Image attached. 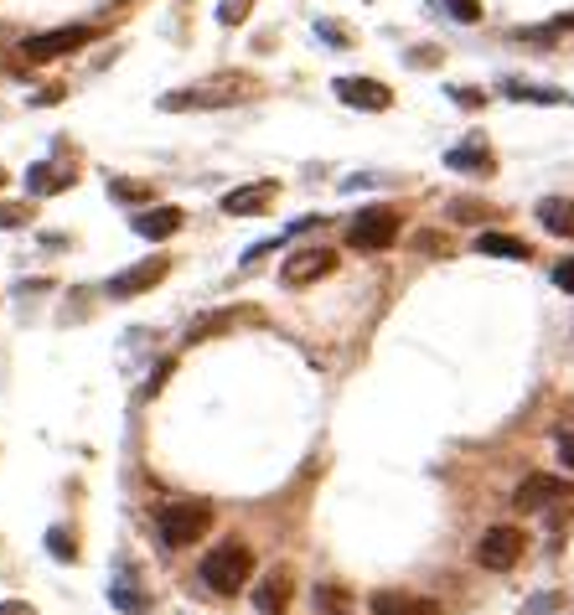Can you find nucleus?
<instances>
[{"instance_id":"obj_1","label":"nucleus","mask_w":574,"mask_h":615,"mask_svg":"<svg viewBox=\"0 0 574 615\" xmlns=\"http://www.w3.org/2000/svg\"><path fill=\"white\" fill-rule=\"evenodd\" d=\"M254 574V548L249 543H218V548H207L202 553V564H197V579H202V590H213V595H233V590H244Z\"/></svg>"},{"instance_id":"obj_2","label":"nucleus","mask_w":574,"mask_h":615,"mask_svg":"<svg viewBox=\"0 0 574 615\" xmlns=\"http://www.w3.org/2000/svg\"><path fill=\"white\" fill-rule=\"evenodd\" d=\"M207 528H213V512L197 502H166L156 507V538L161 548H192Z\"/></svg>"},{"instance_id":"obj_3","label":"nucleus","mask_w":574,"mask_h":615,"mask_svg":"<svg viewBox=\"0 0 574 615\" xmlns=\"http://www.w3.org/2000/svg\"><path fill=\"white\" fill-rule=\"evenodd\" d=\"M394 238H399V207H388V202L362 207L357 218L347 223V249H357V254H378Z\"/></svg>"},{"instance_id":"obj_4","label":"nucleus","mask_w":574,"mask_h":615,"mask_svg":"<svg viewBox=\"0 0 574 615\" xmlns=\"http://www.w3.org/2000/svg\"><path fill=\"white\" fill-rule=\"evenodd\" d=\"M523 548H528L523 528H512V522H497V528L481 533V543H476V564L492 569V574H507L512 564L523 559Z\"/></svg>"},{"instance_id":"obj_5","label":"nucleus","mask_w":574,"mask_h":615,"mask_svg":"<svg viewBox=\"0 0 574 615\" xmlns=\"http://www.w3.org/2000/svg\"><path fill=\"white\" fill-rule=\"evenodd\" d=\"M94 42V26H57V32H37L21 42V63H52V57H68L78 47Z\"/></svg>"},{"instance_id":"obj_6","label":"nucleus","mask_w":574,"mask_h":615,"mask_svg":"<svg viewBox=\"0 0 574 615\" xmlns=\"http://www.w3.org/2000/svg\"><path fill=\"white\" fill-rule=\"evenodd\" d=\"M331 269H337V249H300V254H290V259L280 264V280H285L290 290H306V285L326 280Z\"/></svg>"},{"instance_id":"obj_7","label":"nucleus","mask_w":574,"mask_h":615,"mask_svg":"<svg viewBox=\"0 0 574 615\" xmlns=\"http://www.w3.org/2000/svg\"><path fill=\"white\" fill-rule=\"evenodd\" d=\"M171 274V259H145V264H135V269H125V274H114V280L104 285V295L109 300H135V295H145L150 285H161Z\"/></svg>"},{"instance_id":"obj_8","label":"nucleus","mask_w":574,"mask_h":615,"mask_svg":"<svg viewBox=\"0 0 574 615\" xmlns=\"http://www.w3.org/2000/svg\"><path fill=\"white\" fill-rule=\"evenodd\" d=\"M569 481H559V476H543V471H533L518 491H512V507H518V512H543V507H549V502H559V497H569Z\"/></svg>"},{"instance_id":"obj_9","label":"nucleus","mask_w":574,"mask_h":615,"mask_svg":"<svg viewBox=\"0 0 574 615\" xmlns=\"http://www.w3.org/2000/svg\"><path fill=\"white\" fill-rule=\"evenodd\" d=\"M337 99L347 109H368V114H383L388 104H394L388 83H378V78H337Z\"/></svg>"},{"instance_id":"obj_10","label":"nucleus","mask_w":574,"mask_h":615,"mask_svg":"<svg viewBox=\"0 0 574 615\" xmlns=\"http://www.w3.org/2000/svg\"><path fill=\"white\" fill-rule=\"evenodd\" d=\"M238 94H233V83H207V88H176V94H166L161 99V109H223V104H233Z\"/></svg>"},{"instance_id":"obj_11","label":"nucleus","mask_w":574,"mask_h":615,"mask_svg":"<svg viewBox=\"0 0 574 615\" xmlns=\"http://www.w3.org/2000/svg\"><path fill=\"white\" fill-rule=\"evenodd\" d=\"M275 181H249V187H233L228 197H223V212L228 218H254V212H264L269 202H275Z\"/></svg>"},{"instance_id":"obj_12","label":"nucleus","mask_w":574,"mask_h":615,"mask_svg":"<svg viewBox=\"0 0 574 615\" xmlns=\"http://www.w3.org/2000/svg\"><path fill=\"white\" fill-rule=\"evenodd\" d=\"M533 218L543 223V233H554V238H574V197H538Z\"/></svg>"},{"instance_id":"obj_13","label":"nucleus","mask_w":574,"mask_h":615,"mask_svg":"<svg viewBox=\"0 0 574 615\" xmlns=\"http://www.w3.org/2000/svg\"><path fill=\"white\" fill-rule=\"evenodd\" d=\"M445 166H450V171H471V176H492V171H497V161H492V150H487V140H481V135H471L466 145L450 150Z\"/></svg>"},{"instance_id":"obj_14","label":"nucleus","mask_w":574,"mask_h":615,"mask_svg":"<svg viewBox=\"0 0 574 615\" xmlns=\"http://www.w3.org/2000/svg\"><path fill=\"white\" fill-rule=\"evenodd\" d=\"M181 223H187V212L166 202V207H145L140 218H135V233L156 243V238H171V233H181Z\"/></svg>"},{"instance_id":"obj_15","label":"nucleus","mask_w":574,"mask_h":615,"mask_svg":"<svg viewBox=\"0 0 574 615\" xmlns=\"http://www.w3.org/2000/svg\"><path fill=\"white\" fill-rule=\"evenodd\" d=\"M285 605H290V574H285V569L264 574V579H259V590H254V610H264V615H280Z\"/></svg>"},{"instance_id":"obj_16","label":"nucleus","mask_w":574,"mask_h":615,"mask_svg":"<svg viewBox=\"0 0 574 615\" xmlns=\"http://www.w3.org/2000/svg\"><path fill=\"white\" fill-rule=\"evenodd\" d=\"M368 610H373V615H435L430 600H414V595H404V590H378V595L368 600Z\"/></svg>"},{"instance_id":"obj_17","label":"nucleus","mask_w":574,"mask_h":615,"mask_svg":"<svg viewBox=\"0 0 574 615\" xmlns=\"http://www.w3.org/2000/svg\"><path fill=\"white\" fill-rule=\"evenodd\" d=\"M476 254H487V259H533V249H528V243L523 238H512V233H481L476 238Z\"/></svg>"},{"instance_id":"obj_18","label":"nucleus","mask_w":574,"mask_h":615,"mask_svg":"<svg viewBox=\"0 0 574 615\" xmlns=\"http://www.w3.org/2000/svg\"><path fill=\"white\" fill-rule=\"evenodd\" d=\"M109 605H114V610H125V615H145V610H150V600H145V595H135L130 574H119V579L109 584Z\"/></svg>"},{"instance_id":"obj_19","label":"nucleus","mask_w":574,"mask_h":615,"mask_svg":"<svg viewBox=\"0 0 574 615\" xmlns=\"http://www.w3.org/2000/svg\"><path fill=\"white\" fill-rule=\"evenodd\" d=\"M26 187H32L37 197H52V192L73 187V176H63V171H57V166H32V176H26Z\"/></svg>"},{"instance_id":"obj_20","label":"nucleus","mask_w":574,"mask_h":615,"mask_svg":"<svg viewBox=\"0 0 574 615\" xmlns=\"http://www.w3.org/2000/svg\"><path fill=\"white\" fill-rule=\"evenodd\" d=\"M109 197H119V202H150V187L145 181H109Z\"/></svg>"},{"instance_id":"obj_21","label":"nucleus","mask_w":574,"mask_h":615,"mask_svg":"<svg viewBox=\"0 0 574 615\" xmlns=\"http://www.w3.org/2000/svg\"><path fill=\"white\" fill-rule=\"evenodd\" d=\"M450 218H456V223H481V218H487V207L471 202V197H456V202H450Z\"/></svg>"},{"instance_id":"obj_22","label":"nucleus","mask_w":574,"mask_h":615,"mask_svg":"<svg viewBox=\"0 0 574 615\" xmlns=\"http://www.w3.org/2000/svg\"><path fill=\"white\" fill-rule=\"evenodd\" d=\"M440 6L456 16V21H466V26H476L481 21V0H440Z\"/></svg>"},{"instance_id":"obj_23","label":"nucleus","mask_w":574,"mask_h":615,"mask_svg":"<svg viewBox=\"0 0 574 615\" xmlns=\"http://www.w3.org/2000/svg\"><path fill=\"white\" fill-rule=\"evenodd\" d=\"M254 11V0H223V11H218V21L223 26H238V21H244Z\"/></svg>"},{"instance_id":"obj_24","label":"nucleus","mask_w":574,"mask_h":615,"mask_svg":"<svg viewBox=\"0 0 574 615\" xmlns=\"http://www.w3.org/2000/svg\"><path fill=\"white\" fill-rule=\"evenodd\" d=\"M559 605H564V595L549 590V595H533V600L523 605V615H549V610H559Z\"/></svg>"},{"instance_id":"obj_25","label":"nucleus","mask_w":574,"mask_h":615,"mask_svg":"<svg viewBox=\"0 0 574 615\" xmlns=\"http://www.w3.org/2000/svg\"><path fill=\"white\" fill-rule=\"evenodd\" d=\"M47 543H52V559H78V548H73V538H63V533H47Z\"/></svg>"},{"instance_id":"obj_26","label":"nucleus","mask_w":574,"mask_h":615,"mask_svg":"<svg viewBox=\"0 0 574 615\" xmlns=\"http://www.w3.org/2000/svg\"><path fill=\"white\" fill-rule=\"evenodd\" d=\"M554 285H559L564 295H574V259H564V264L554 269Z\"/></svg>"},{"instance_id":"obj_27","label":"nucleus","mask_w":574,"mask_h":615,"mask_svg":"<svg viewBox=\"0 0 574 615\" xmlns=\"http://www.w3.org/2000/svg\"><path fill=\"white\" fill-rule=\"evenodd\" d=\"M26 218H32L26 207H0V228H21Z\"/></svg>"},{"instance_id":"obj_28","label":"nucleus","mask_w":574,"mask_h":615,"mask_svg":"<svg viewBox=\"0 0 574 615\" xmlns=\"http://www.w3.org/2000/svg\"><path fill=\"white\" fill-rule=\"evenodd\" d=\"M559 466L574 471V435H559Z\"/></svg>"},{"instance_id":"obj_29","label":"nucleus","mask_w":574,"mask_h":615,"mask_svg":"<svg viewBox=\"0 0 574 615\" xmlns=\"http://www.w3.org/2000/svg\"><path fill=\"white\" fill-rule=\"evenodd\" d=\"M0 615H37L26 600H0Z\"/></svg>"},{"instance_id":"obj_30","label":"nucleus","mask_w":574,"mask_h":615,"mask_svg":"<svg viewBox=\"0 0 574 615\" xmlns=\"http://www.w3.org/2000/svg\"><path fill=\"white\" fill-rule=\"evenodd\" d=\"M456 104H466V109H476V104H481V94H476V88H456Z\"/></svg>"},{"instance_id":"obj_31","label":"nucleus","mask_w":574,"mask_h":615,"mask_svg":"<svg viewBox=\"0 0 574 615\" xmlns=\"http://www.w3.org/2000/svg\"><path fill=\"white\" fill-rule=\"evenodd\" d=\"M0 187H6V166H0Z\"/></svg>"}]
</instances>
